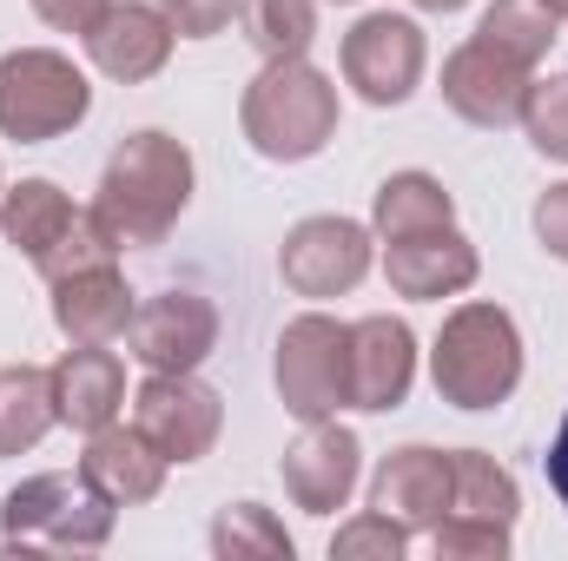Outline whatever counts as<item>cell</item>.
<instances>
[{
  "label": "cell",
  "mask_w": 568,
  "mask_h": 561,
  "mask_svg": "<svg viewBox=\"0 0 568 561\" xmlns=\"http://www.w3.org/2000/svg\"><path fill=\"white\" fill-rule=\"evenodd\" d=\"M185 205H192V152L172 133L145 126V133L113 145V159L100 172V192H93V218L120 238V252L126 245H159L179 225Z\"/></svg>",
  "instance_id": "cell-1"
},
{
  "label": "cell",
  "mask_w": 568,
  "mask_h": 561,
  "mask_svg": "<svg viewBox=\"0 0 568 561\" xmlns=\"http://www.w3.org/2000/svg\"><path fill=\"white\" fill-rule=\"evenodd\" d=\"M113 258H120V238H113V232H106V225L93 218V205H80V218L67 225V238H60V245H53V252H47V258H40L33 272H40L47 284H60V278H73V272L113 265Z\"/></svg>",
  "instance_id": "cell-27"
},
{
  "label": "cell",
  "mask_w": 568,
  "mask_h": 561,
  "mask_svg": "<svg viewBox=\"0 0 568 561\" xmlns=\"http://www.w3.org/2000/svg\"><path fill=\"white\" fill-rule=\"evenodd\" d=\"M87 113H93V86L67 53H53V47L0 53V140L47 145L73 133Z\"/></svg>",
  "instance_id": "cell-4"
},
{
  "label": "cell",
  "mask_w": 568,
  "mask_h": 561,
  "mask_svg": "<svg viewBox=\"0 0 568 561\" xmlns=\"http://www.w3.org/2000/svg\"><path fill=\"white\" fill-rule=\"evenodd\" d=\"M404 561L410 555V529L404 522H390V516H357V522H344L337 536H331V561Z\"/></svg>",
  "instance_id": "cell-29"
},
{
  "label": "cell",
  "mask_w": 568,
  "mask_h": 561,
  "mask_svg": "<svg viewBox=\"0 0 568 561\" xmlns=\"http://www.w3.org/2000/svg\"><path fill=\"white\" fill-rule=\"evenodd\" d=\"M357 469H364V449H357L351 429H337L331 417L304 422V436L284 449V496H291L304 516H331V509L351 502Z\"/></svg>",
  "instance_id": "cell-12"
},
{
  "label": "cell",
  "mask_w": 568,
  "mask_h": 561,
  "mask_svg": "<svg viewBox=\"0 0 568 561\" xmlns=\"http://www.w3.org/2000/svg\"><path fill=\"white\" fill-rule=\"evenodd\" d=\"M126 350L140 357L145 370H199L219 350V310L199 290H159L133 304L126 324Z\"/></svg>",
  "instance_id": "cell-10"
},
{
  "label": "cell",
  "mask_w": 568,
  "mask_h": 561,
  "mask_svg": "<svg viewBox=\"0 0 568 561\" xmlns=\"http://www.w3.org/2000/svg\"><path fill=\"white\" fill-rule=\"evenodd\" d=\"M126 404V364L106 350V344H73L60 364H53V410L73 429H106Z\"/></svg>",
  "instance_id": "cell-18"
},
{
  "label": "cell",
  "mask_w": 568,
  "mask_h": 561,
  "mask_svg": "<svg viewBox=\"0 0 568 561\" xmlns=\"http://www.w3.org/2000/svg\"><path fill=\"white\" fill-rule=\"evenodd\" d=\"M212 555L219 561H291V536L272 509L258 502H232L212 522Z\"/></svg>",
  "instance_id": "cell-26"
},
{
  "label": "cell",
  "mask_w": 568,
  "mask_h": 561,
  "mask_svg": "<svg viewBox=\"0 0 568 561\" xmlns=\"http://www.w3.org/2000/svg\"><path fill=\"white\" fill-rule=\"evenodd\" d=\"M133 429L165 462H199V456H212V442L225 429V404L192 370H152L133 397Z\"/></svg>",
  "instance_id": "cell-7"
},
{
  "label": "cell",
  "mask_w": 568,
  "mask_h": 561,
  "mask_svg": "<svg viewBox=\"0 0 568 561\" xmlns=\"http://www.w3.org/2000/svg\"><path fill=\"white\" fill-rule=\"evenodd\" d=\"M549 7H556V13H562V20H568V0H549Z\"/></svg>",
  "instance_id": "cell-36"
},
{
  "label": "cell",
  "mask_w": 568,
  "mask_h": 561,
  "mask_svg": "<svg viewBox=\"0 0 568 561\" xmlns=\"http://www.w3.org/2000/svg\"><path fill=\"white\" fill-rule=\"evenodd\" d=\"M424 27L404 13H364L344 33V80L371 100V106H404L424 80Z\"/></svg>",
  "instance_id": "cell-8"
},
{
  "label": "cell",
  "mask_w": 568,
  "mask_h": 561,
  "mask_svg": "<svg viewBox=\"0 0 568 561\" xmlns=\"http://www.w3.org/2000/svg\"><path fill=\"white\" fill-rule=\"evenodd\" d=\"M384 278L397 297H456L476 284V245L456 232V225H436V232H410V238H390L384 252Z\"/></svg>",
  "instance_id": "cell-15"
},
{
  "label": "cell",
  "mask_w": 568,
  "mask_h": 561,
  "mask_svg": "<svg viewBox=\"0 0 568 561\" xmlns=\"http://www.w3.org/2000/svg\"><path fill=\"white\" fill-rule=\"evenodd\" d=\"M377 232L384 238H410V232H436V225H456V198L443 192V178L429 172H390L377 185V205H371Z\"/></svg>",
  "instance_id": "cell-24"
},
{
  "label": "cell",
  "mask_w": 568,
  "mask_h": 561,
  "mask_svg": "<svg viewBox=\"0 0 568 561\" xmlns=\"http://www.w3.org/2000/svg\"><path fill=\"white\" fill-rule=\"evenodd\" d=\"M159 13L172 20L179 40H212L239 20V0H159Z\"/></svg>",
  "instance_id": "cell-31"
},
{
  "label": "cell",
  "mask_w": 568,
  "mask_h": 561,
  "mask_svg": "<svg viewBox=\"0 0 568 561\" xmlns=\"http://www.w3.org/2000/svg\"><path fill=\"white\" fill-rule=\"evenodd\" d=\"M165 469H172V462L145 442L140 429H120V422L93 429V436H87V456H80V476H87L113 509L152 502V496L165 489Z\"/></svg>",
  "instance_id": "cell-17"
},
{
  "label": "cell",
  "mask_w": 568,
  "mask_h": 561,
  "mask_svg": "<svg viewBox=\"0 0 568 561\" xmlns=\"http://www.w3.org/2000/svg\"><path fill=\"white\" fill-rule=\"evenodd\" d=\"M536 238H542V245L568 265V178H562V185H549V192L536 198Z\"/></svg>",
  "instance_id": "cell-33"
},
{
  "label": "cell",
  "mask_w": 568,
  "mask_h": 561,
  "mask_svg": "<svg viewBox=\"0 0 568 561\" xmlns=\"http://www.w3.org/2000/svg\"><path fill=\"white\" fill-rule=\"evenodd\" d=\"M278 397L291 417L324 422L351 410V324L304 310L278 337Z\"/></svg>",
  "instance_id": "cell-6"
},
{
  "label": "cell",
  "mask_w": 568,
  "mask_h": 561,
  "mask_svg": "<svg viewBox=\"0 0 568 561\" xmlns=\"http://www.w3.org/2000/svg\"><path fill=\"white\" fill-rule=\"evenodd\" d=\"M523 126H529V145H536L542 159H562L568 165V73H556V80H529Z\"/></svg>",
  "instance_id": "cell-28"
},
{
  "label": "cell",
  "mask_w": 568,
  "mask_h": 561,
  "mask_svg": "<svg viewBox=\"0 0 568 561\" xmlns=\"http://www.w3.org/2000/svg\"><path fill=\"white\" fill-rule=\"evenodd\" d=\"M556 27H562V13H556L549 0H496V7L476 20V40L536 73V67L549 60V47H556Z\"/></svg>",
  "instance_id": "cell-23"
},
{
  "label": "cell",
  "mask_w": 568,
  "mask_h": 561,
  "mask_svg": "<svg viewBox=\"0 0 568 561\" xmlns=\"http://www.w3.org/2000/svg\"><path fill=\"white\" fill-rule=\"evenodd\" d=\"M516 509H523V489H516V476H509L496 456H483V449H449V516L516 529Z\"/></svg>",
  "instance_id": "cell-21"
},
{
  "label": "cell",
  "mask_w": 568,
  "mask_h": 561,
  "mask_svg": "<svg viewBox=\"0 0 568 561\" xmlns=\"http://www.w3.org/2000/svg\"><path fill=\"white\" fill-rule=\"evenodd\" d=\"M60 422L53 410V370L40 364H7L0 370V456L40 449V436Z\"/></svg>",
  "instance_id": "cell-22"
},
{
  "label": "cell",
  "mask_w": 568,
  "mask_h": 561,
  "mask_svg": "<svg viewBox=\"0 0 568 561\" xmlns=\"http://www.w3.org/2000/svg\"><path fill=\"white\" fill-rule=\"evenodd\" d=\"M53 324L67 330V344H120L133 324V290L113 265L73 272L53 284Z\"/></svg>",
  "instance_id": "cell-19"
},
{
  "label": "cell",
  "mask_w": 568,
  "mask_h": 561,
  "mask_svg": "<svg viewBox=\"0 0 568 561\" xmlns=\"http://www.w3.org/2000/svg\"><path fill=\"white\" fill-rule=\"evenodd\" d=\"M436 397L456 410H496L523 384V330L503 304H463L443 317L429 350Z\"/></svg>",
  "instance_id": "cell-3"
},
{
  "label": "cell",
  "mask_w": 568,
  "mask_h": 561,
  "mask_svg": "<svg viewBox=\"0 0 568 561\" xmlns=\"http://www.w3.org/2000/svg\"><path fill=\"white\" fill-rule=\"evenodd\" d=\"M549 489L562 496V509H568V417L556 429V442H549Z\"/></svg>",
  "instance_id": "cell-34"
},
{
  "label": "cell",
  "mask_w": 568,
  "mask_h": 561,
  "mask_svg": "<svg viewBox=\"0 0 568 561\" xmlns=\"http://www.w3.org/2000/svg\"><path fill=\"white\" fill-rule=\"evenodd\" d=\"M429 549H436V561H503V555H509V529L443 516V522L429 529Z\"/></svg>",
  "instance_id": "cell-30"
},
{
  "label": "cell",
  "mask_w": 568,
  "mask_h": 561,
  "mask_svg": "<svg viewBox=\"0 0 568 561\" xmlns=\"http://www.w3.org/2000/svg\"><path fill=\"white\" fill-rule=\"evenodd\" d=\"M0 192H7V185H0Z\"/></svg>",
  "instance_id": "cell-38"
},
{
  "label": "cell",
  "mask_w": 568,
  "mask_h": 561,
  "mask_svg": "<svg viewBox=\"0 0 568 561\" xmlns=\"http://www.w3.org/2000/svg\"><path fill=\"white\" fill-rule=\"evenodd\" d=\"M529 80H536L529 67H516V60H503L496 47L469 40V47H456V53L443 60V106H449L456 120H469V126L503 133V126L523 120Z\"/></svg>",
  "instance_id": "cell-11"
},
{
  "label": "cell",
  "mask_w": 568,
  "mask_h": 561,
  "mask_svg": "<svg viewBox=\"0 0 568 561\" xmlns=\"http://www.w3.org/2000/svg\"><path fill=\"white\" fill-rule=\"evenodd\" d=\"M337 7H351V0H337Z\"/></svg>",
  "instance_id": "cell-37"
},
{
  "label": "cell",
  "mask_w": 568,
  "mask_h": 561,
  "mask_svg": "<svg viewBox=\"0 0 568 561\" xmlns=\"http://www.w3.org/2000/svg\"><path fill=\"white\" fill-rule=\"evenodd\" d=\"M410 7H424V13H456V7H469V0H410Z\"/></svg>",
  "instance_id": "cell-35"
},
{
  "label": "cell",
  "mask_w": 568,
  "mask_h": 561,
  "mask_svg": "<svg viewBox=\"0 0 568 561\" xmlns=\"http://www.w3.org/2000/svg\"><path fill=\"white\" fill-rule=\"evenodd\" d=\"M371 509L404 522V529H436L449 516V449H390L377 482H371Z\"/></svg>",
  "instance_id": "cell-16"
},
{
  "label": "cell",
  "mask_w": 568,
  "mask_h": 561,
  "mask_svg": "<svg viewBox=\"0 0 568 561\" xmlns=\"http://www.w3.org/2000/svg\"><path fill=\"white\" fill-rule=\"evenodd\" d=\"M106 7H113V0H33V13H40L53 33H80V40L100 27V13H106Z\"/></svg>",
  "instance_id": "cell-32"
},
{
  "label": "cell",
  "mask_w": 568,
  "mask_h": 561,
  "mask_svg": "<svg viewBox=\"0 0 568 561\" xmlns=\"http://www.w3.org/2000/svg\"><path fill=\"white\" fill-rule=\"evenodd\" d=\"M239 126L258 159L272 165H304L337 133V86L297 53V60H265L258 80L239 100Z\"/></svg>",
  "instance_id": "cell-2"
},
{
  "label": "cell",
  "mask_w": 568,
  "mask_h": 561,
  "mask_svg": "<svg viewBox=\"0 0 568 561\" xmlns=\"http://www.w3.org/2000/svg\"><path fill=\"white\" fill-rule=\"evenodd\" d=\"M239 27L258 60H297L317 40V0H239Z\"/></svg>",
  "instance_id": "cell-25"
},
{
  "label": "cell",
  "mask_w": 568,
  "mask_h": 561,
  "mask_svg": "<svg viewBox=\"0 0 568 561\" xmlns=\"http://www.w3.org/2000/svg\"><path fill=\"white\" fill-rule=\"evenodd\" d=\"M113 536V502L87 476H27L0 502V542L7 549H73L93 555Z\"/></svg>",
  "instance_id": "cell-5"
},
{
  "label": "cell",
  "mask_w": 568,
  "mask_h": 561,
  "mask_svg": "<svg viewBox=\"0 0 568 561\" xmlns=\"http://www.w3.org/2000/svg\"><path fill=\"white\" fill-rule=\"evenodd\" d=\"M417 384V337L404 317H357L351 324V410H397Z\"/></svg>",
  "instance_id": "cell-13"
},
{
  "label": "cell",
  "mask_w": 568,
  "mask_h": 561,
  "mask_svg": "<svg viewBox=\"0 0 568 561\" xmlns=\"http://www.w3.org/2000/svg\"><path fill=\"white\" fill-rule=\"evenodd\" d=\"M80 218V205L53 185V178H20L13 192H0V232L13 252H27L33 265L67 238V225Z\"/></svg>",
  "instance_id": "cell-20"
},
{
  "label": "cell",
  "mask_w": 568,
  "mask_h": 561,
  "mask_svg": "<svg viewBox=\"0 0 568 561\" xmlns=\"http://www.w3.org/2000/svg\"><path fill=\"white\" fill-rule=\"evenodd\" d=\"M371 272V232L357 218H304L278 245V278L297 297H344Z\"/></svg>",
  "instance_id": "cell-9"
},
{
  "label": "cell",
  "mask_w": 568,
  "mask_h": 561,
  "mask_svg": "<svg viewBox=\"0 0 568 561\" xmlns=\"http://www.w3.org/2000/svg\"><path fill=\"white\" fill-rule=\"evenodd\" d=\"M172 20L159 13V7H145V0H113L106 13H100V27L87 33V53H93V67L106 73V80H120V86H140L152 73H165V60H172Z\"/></svg>",
  "instance_id": "cell-14"
}]
</instances>
